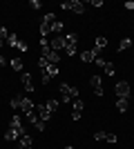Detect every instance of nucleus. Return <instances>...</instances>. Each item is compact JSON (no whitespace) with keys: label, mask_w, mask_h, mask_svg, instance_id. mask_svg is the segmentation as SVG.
Returning <instances> with one entry per match:
<instances>
[{"label":"nucleus","mask_w":134,"mask_h":149,"mask_svg":"<svg viewBox=\"0 0 134 149\" xmlns=\"http://www.w3.org/2000/svg\"><path fill=\"white\" fill-rule=\"evenodd\" d=\"M58 105H60V102H58V100H54V98H49L47 102H45V107H47V109H49L51 113H54V111L58 109Z\"/></svg>","instance_id":"17"},{"label":"nucleus","mask_w":134,"mask_h":149,"mask_svg":"<svg viewBox=\"0 0 134 149\" xmlns=\"http://www.w3.org/2000/svg\"><path fill=\"white\" fill-rule=\"evenodd\" d=\"M32 136H29V134H22V136L18 138V145H20V149H32Z\"/></svg>","instance_id":"10"},{"label":"nucleus","mask_w":134,"mask_h":149,"mask_svg":"<svg viewBox=\"0 0 134 149\" xmlns=\"http://www.w3.org/2000/svg\"><path fill=\"white\" fill-rule=\"evenodd\" d=\"M9 127H11V129H16L20 134V136H22V134H25V127H22V120L18 118V116H13L11 118V123H9Z\"/></svg>","instance_id":"9"},{"label":"nucleus","mask_w":134,"mask_h":149,"mask_svg":"<svg viewBox=\"0 0 134 149\" xmlns=\"http://www.w3.org/2000/svg\"><path fill=\"white\" fill-rule=\"evenodd\" d=\"M81 60H85V62H94V60H96L94 51H92V49H89V51H83V54H81Z\"/></svg>","instance_id":"16"},{"label":"nucleus","mask_w":134,"mask_h":149,"mask_svg":"<svg viewBox=\"0 0 134 149\" xmlns=\"http://www.w3.org/2000/svg\"><path fill=\"white\" fill-rule=\"evenodd\" d=\"M72 102H74V111H72V118L78 120L81 116H83V100L76 98V100H72Z\"/></svg>","instance_id":"7"},{"label":"nucleus","mask_w":134,"mask_h":149,"mask_svg":"<svg viewBox=\"0 0 134 149\" xmlns=\"http://www.w3.org/2000/svg\"><path fill=\"white\" fill-rule=\"evenodd\" d=\"M5 62H7V58H5V56H0V67H2Z\"/></svg>","instance_id":"33"},{"label":"nucleus","mask_w":134,"mask_h":149,"mask_svg":"<svg viewBox=\"0 0 134 149\" xmlns=\"http://www.w3.org/2000/svg\"><path fill=\"white\" fill-rule=\"evenodd\" d=\"M7 38H9V31H7V27H0V42H7Z\"/></svg>","instance_id":"23"},{"label":"nucleus","mask_w":134,"mask_h":149,"mask_svg":"<svg viewBox=\"0 0 134 149\" xmlns=\"http://www.w3.org/2000/svg\"><path fill=\"white\" fill-rule=\"evenodd\" d=\"M116 96L119 98H130V82H125V80L116 82Z\"/></svg>","instance_id":"6"},{"label":"nucleus","mask_w":134,"mask_h":149,"mask_svg":"<svg viewBox=\"0 0 134 149\" xmlns=\"http://www.w3.org/2000/svg\"><path fill=\"white\" fill-rule=\"evenodd\" d=\"M18 40H20V38L16 36V33H9V38H7V42L11 45V47H16V45H18Z\"/></svg>","instance_id":"25"},{"label":"nucleus","mask_w":134,"mask_h":149,"mask_svg":"<svg viewBox=\"0 0 134 149\" xmlns=\"http://www.w3.org/2000/svg\"><path fill=\"white\" fill-rule=\"evenodd\" d=\"M94 62H96V65H98V67H103V65H105V62H107V60H103V58H101V56H98V58H96V60H94Z\"/></svg>","instance_id":"30"},{"label":"nucleus","mask_w":134,"mask_h":149,"mask_svg":"<svg viewBox=\"0 0 134 149\" xmlns=\"http://www.w3.org/2000/svg\"><path fill=\"white\" fill-rule=\"evenodd\" d=\"M43 22H47V25H54V22H56V16H54V13H47V16H45V18H43Z\"/></svg>","instance_id":"24"},{"label":"nucleus","mask_w":134,"mask_h":149,"mask_svg":"<svg viewBox=\"0 0 134 149\" xmlns=\"http://www.w3.org/2000/svg\"><path fill=\"white\" fill-rule=\"evenodd\" d=\"M125 9H128V11H132V9H134V2H132V0H130V2H125Z\"/></svg>","instance_id":"32"},{"label":"nucleus","mask_w":134,"mask_h":149,"mask_svg":"<svg viewBox=\"0 0 134 149\" xmlns=\"http://www.w3.org/2000/svg\"><path fill=\"white\" fill-rule=\"evenodd\" d=\"M18 138H20V134H18L16 129H9V131L5 134V140H9V143H13V140H18Z\"/></svg>","instance_id":"15"},{"label":"nucleus","mask_w":134,"mask_h":149,"mask_svg":"<svg viewBox=\"0 0 134 149\" xmlns=\"http://www.w3.org/2000/svg\"><path fill=\"white\" fill-rule=\"evenodd\" d=\"M76 40H78V33H74V31L65 36V51H67V56L76 54Z\"/></svg>","instance_id":"2"},{"label":"nucleus","mask_w":134,"mask_h":149,"mask_svg":"<svg viewBox=\"0 0 134 149\" xmlns=\"http://www.w3.org/2000/svg\"><path fill=\"white\" fill-rule=\"evenodd\" d=\"M49 47L54 51H60V49H65V36H54V40L49 42Z\"/></svg>","instance_id":"8"},{"label":"nucleus","mask_w":134,"mask_h":149,"mask_svg":"<svg viewBox=\"0 0 134 149\" xmlns=\"http://www.w3.org/2000/svg\"><path fill=\"white\" fill-rule=\"evenodd\" d=\"M65 149H74V147H65Z\"/></svg>","instance_id":"34"},{"label":"nucleus","mask_w":134,"mask_h":149,"mask_svg":"<svg viewBox=\"0 0 134 149\" xmlns=\"http://www.w3.org/2000/svg\"><path fill=\"white\" fill-rule=\"evenodd\" d=\"M34 111H36L38 120H43V123H47V120L51 118V111L47 109V107H45V102H43V105H36V107H34Z\"/></svg>","instance_id":"5"},{"label":"nucleus","mask_w":134,"mask_h":149,"mask_svg":"<svg viewBox=\"0 0 134 149\" xmlns=\"http://www.w3.org/2000/svg\"><path fill=\"white\" fill-rule=\"evenodd\" d=\"M34 107H36V105H34V102H32L29 98H22V105H20V111H25V113H32V111H34Z\"/></svg>","instance_id":"12"},{"label":"nucleus","mask_w":134,"mask_h":149,"mask_svg":"<svg viewBox=\"0 0 134 149\" xmlns=\"http://www.w3.org/2000/svg\"><path fill=\"white\" fill-rule=\"evenodd\" d=\"M103 69H105V74L107 76H114V71H116V67H114V62H105V65H103Z\"/></svg>","instance_id":"18"},{"label":"nucleus","mask_w":134,"mask_h":149,"mask_svg":"<svg viewBox=\"0 0 134 149\" xmlns=\"http://www.w3.org/2000/svg\"><path fill=\"white\" fill-rule=\"evenodd\" d=\"M22 98H25V96H13V98H11V109H20Z\"/></svg>","instance_id":"19"},{"label":"nucleus","mask_w":134,"mask_h":149,"mask_svg":"<svg viewBox=\"0 0 134 149\" xmlns=\"http://www.w3.org/2000/svg\"><path fill=\"white\" fill-rule=\"evenodd\" d=\"M9 65H11L16 71H20V69H22V58H11V60H9Z\"/></svg>","instance_id":"20"},{"label":"nucleus","mask_w":134,"mask_h":149,"mask_svg":"<svg viewBox=\"0 0 134 149\" xmlns=\"http://www.w3.org/2000/svg\"><path fill=\"white\" fill-rule=\"evenodd\" d=\"M116 109H119V111H128L130 109V98H119L116 100Z\"/></svg>","instance_id":"13"},{"label":"nucleus","mask_w":134,"mask_h":149,"mask_svg":"<svg viewBox=\"0 0 134 149\" xmlns=\"http://www.w3.org/2000/svg\"><path fill=\"white\" fill-rule=\"evenodd\" d=\"M63 9H69L74 13H85V2H81V0H67V2H63Z\"/></svg>","instance_id":"3"},{"label":"nucleus","mask_w":134,"mask_h":149,"mask_svg":"<svg viewBox=\"0 0 134 149\" xmlns=\"http://www.w3.org/2000/svg\"><path fill=\"white\" fill-rule=\"evenodd\" d=\"M130 47H132V40H130V38H123L121 45H119V51L121 49H130Z\"/></svg>","instance_id":"22"},{"label":"nucleus","mask_w":134,"mask_h":149,"mask_svg":"<svg viewBox=\"0 0 134 149\" xmlns=\"http://www.w3.org/2000/svg\"><path fill=\"white\" fill-rule=\"evenodd\" d=\"M89 87H92V91H94L96 96H103V80H101V76H89Z\"/></svg>","instance_id":"4"},{"label":"nucleus","mask_w":134,"mask_h":149,"mask_svg":"<svg viewBox=\"0 0 134 149\" xmlns=\"http://www.w3.org/2000/svg\"><path fill=\"white\" fill-rule=\"evenodd\" d=\"M94 47H96V49H105V47H107V40H105L103 36H98V38H96V42H94Z\"/></svg>","instance_id":"21"},{"label":"nucleus","mask_w":134,"mask_h":149,"mask_svg":"<svg viewBox=\"0 0 134 149\" xmlns=\"http://www.w3.org/2000/svg\"><path fill=\"white\" fill-rule=\"evenodd\" d=\"M20 80H22V87H25V91H34L32 74H22V76H20Z\"/></svg>","instance_id":"11"},{"label":"nucleus","mask_w":134,"mask_h":149,"mask_svg":"<svg viewBox=\"0 0 134 149\" xmlns=\"http://www.w3.org/2000/svg\"><path fill=\"white\" fill-rule=\"evenodd\" d=\"M105 140H107V143H112V145H114L116 140H119V138H116L114 134H109V131H105Z\"/></svg>","instance_id":"26"},{"label":"nucleus","mask_w":134,"mask_h":149,"mask_svg":"<svg viewBox=\"0 0 134 149\" xmlns=\"http://www.w3.org/2000/svg\"><path fill=\"white\" fill-rule=\"evenodd\" d=\"M63 25H65V22H60V20H56V22L51 25V33H54V36H60V33H63Z\"/></svg>","instance_id":"14"},{"label":"nucleus","mask_w":134,"mask_h":149,"mask_svg":"<svg viewBox=\"0 0 134 149\" xmlns=\"http://www.w3.org/2000/svg\"><path fill=\"white\" fill-rule=\"evenodd\" d=\"M94 138H96V140H105V131H96Z\"/></svg>","instance_id":"29"},{"label":"nucleus","mask_w":134,"mask_h":149,"mask_svg":"<svg viewBox=\"0 0 134 149\" xmlns=\"http://www.w3.org/2000/svg\"><path fill=\"white\" fill-rule=\"evenodd\" d=\"M16 49H20V51H27V49H29V45H27V42H22V40H18Z\"/></svg>","instance_id":"28"},{"label":"nucleus","mask_w":134,"mask_h":149,"mask_svg":"<svg viewBox=\"0 0 134 149\" xmlns=\"http://www.w3.org/2000/svg\"><path fill=\"white\" fill-rule=\"evenodd\" d=\"M34 127H36V129H38V131H45V127H47V123H43V120H36V123H34Z\"/></svg>","instance_id":"27"},{"label":"nucleus","mask_w":134,"mask_h":149,"mask_svg":"<svg viewBox=\"0 0 134 149\" xmlns=\"http://www.w3.org/2000/svg\"><path fill=\"white\" fill-rule=\"evenodd\" d=\"M60 93H63V98H60V102H72V100L78 98V89L72 87V85H60Z\"/></svg>","instance_id":"1"},{"label":"nucleus","mask_w":134,"mask_h":149,"mask_svg":"<svg viewBox=\"0 0 134 149\" xmlns=\"http://www.w3.org/2000/svg\"><path fill=\"white\" fill-rule=\"evenodd\" d=\"M32 9H40V2H38V0H32Z\"/></svg>","instance_id":"31"}]
</instances>
